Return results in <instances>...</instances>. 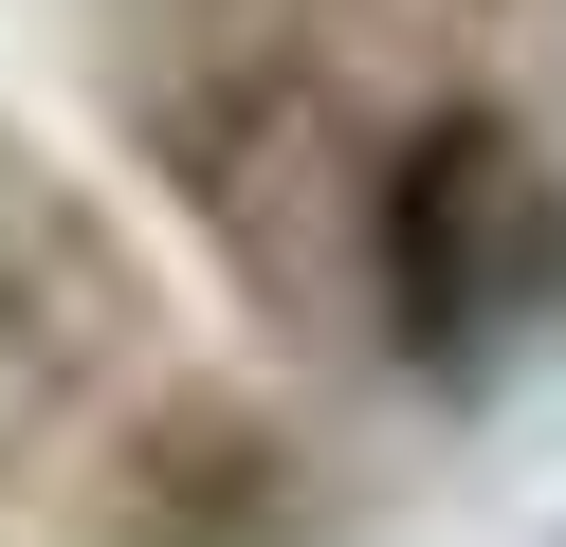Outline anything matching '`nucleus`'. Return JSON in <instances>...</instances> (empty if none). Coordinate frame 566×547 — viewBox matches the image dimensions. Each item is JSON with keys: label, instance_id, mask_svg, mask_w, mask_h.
<instances>
[{"label": "nucleus", "instance_id": "1", "mask_svg": "<svg viewBox=\"0 0 566 547\" xmlns=\"http://www.w3.org/2000/svg\"><path fill=\"white\" fill-rule=\"evenodd\" d=\"M384 274H402V328H420L439 365L512 347V328L566 292V201H548V165H530L512 128H439V146L402 165V201H384Z\"/></svg>", "mask_w": 566, "mask_h": 547}]
</instances>
